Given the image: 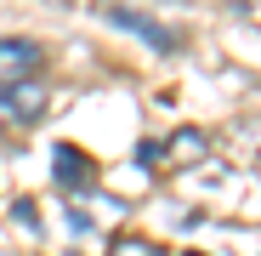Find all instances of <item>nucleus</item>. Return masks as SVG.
Masks as SVG:
<instances>
[{
  "label": "nucleus",
  "mask_w": 261,
  "mask_h": 256,
  "mask_svg": "<svg viewBox=\"0 0 261 256\" xmlns=\"http://www.w3.org/2000/svg\"><path fill=\"white\" fill-rule=\"evenodd\" d=\"M204 148H210V137H204V131H176V137L165 143V154H170V165H176V171L199 165V159H204Z\"/></svg>",
  "instance_id": "obj_2"
},
{
  "label": "nucleus",
  "mask_w": 261,
  "mask_h": 256,
  "mask_svg": "<svg viewBox=\"0 0 261 256\" xmlns=\"http://www.w3.org/2000/svg\"><path fill=\"white\" fill-rule=\"evenodd\" d=\"M108 256H170V250L153 245V239H142V234H119V239L108 245Z\"/></svg>",
  "instance_id": "obj_3"
},
{
  "label": "nucleus",
  "mask_w": 261,
  "mask_h": 256,
  "mask_svg": "<svg viewBox=\"0 0 261 256\" xmlns=\"http://www.w3.org/2000/svg\"><path fill=\"white\" fill-rule=\"evenodd\" d=\"M51 171H57L63 182H85V177H91V165H85L80 148H57V165H51Z\"/></svg>",
  "instance_id": "obj_4"
},
{
  "label": "nucleus",
  "mask_w": 261,
  "mask_h": 256,
  "mask_svg": "<svg viewBox=\"0 0 261 256\" xmlns=\"http://www.w3.org/2000/svg\"><path fill=\"white\" fill-rule=\"evenodd\" d=\"M46 52L34 46V40H0V85H23L40 74Z\"/></svg>",
  "instance_id": "obj_1"
}]
</instances>
